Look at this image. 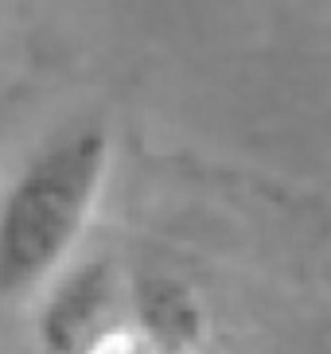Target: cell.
Segmentation results:
<instances>
[{
	"label": "cell",
	"instance_id": "1",
	"mask_svg": "<svg viewBox=\"0 0 331 354\" xmlns=\"http://www.w3.org/2000/svg\"><path fill=\"white\" fill-rule=\"evenodd\" d=\"M109 171L102 121L47 133L0 187V308L35 300L71 265Z\"/></svg>",
	"mask_w": 331,
	"mask_h": 354
}]
</instances>
